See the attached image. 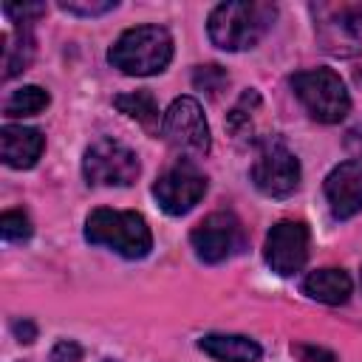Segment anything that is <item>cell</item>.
Segmentation results:
<instances>
[{
    "label": "cell",
    "mask_w": 362,
    "mask_h": 362,
    "mask_svg": "<svg viewBox=\"0 0 362 362\" xmlns=\"http://www.w3.org/2000/svg\"><path fill=\"white\" fill-rule=\"evenodd\" d=\"M0 235L3 240L8 243H20V240H28L31 238V221L25 212L20 209H8L0 215Z\"/></svg>",
    "instance_id": "19"
},
{
    "label": "cell",
    "mask_w": 362,
    "mask_h": 362,
    "mask_svg": "<svg viewBox=\"0 0 362 362\" xmlns=\"http://www.w3.org/2000/svg\"><path fill=\"white\" fill-rule=\"evenodd\" d=\"M291 354L300 356L303 362H337V356L320 345H291Z\"/></svg>",
    "instance_id": "24"
},
{
    "label": "cell",
    "mask_w": 362,
    "mask_h": 362,
    "mask_svg": "<svg viewBox=\"0 0 362 362\" xmlns=\"http://www.w3.org/2000/svg\"><path fill=\"white\" fill-rule=\"evenodd\" d=\"M277 17L274 3H221L206 20L209 40L223 51L255 48Z\"/></svg>",
    "instance_id": "1"
},
{
    "label": "cell",
    "mask_w": 362,
    "mask_h": 362,
    "mask_svg": "<svg viewBox=\"0 0 362 362\" xmlns=\"http://www.w3.org/2000/svg\"><path fill=\"white\" fill-rule=\"evenodd\" d=\"M51 102L48 90H42L40 85H23L17 88L8 102H6V116H34L40 110H45Z\"/></svg>",
    "instance_id": "18"
},
{
    "label": "cell",
    "mask_w": 362,
    "mask_h": 362,
    "mask_svg": "<svg viewBox=\"0 0 362 362\" xmlns=\"http://www.w3.org/2000/svg\"><path fill=\"white\" fill-rule=\"evenodd\" d=\"M105 362H116V359H105Z\"/></svg>",
    "instance_id": "26"
},
{
    "label": "cell",
    "mask_w": 362,
    "mask_h": 362,
    "mask_svg": "<svg viewBox=\"0 0 362 362\" xmlns=\"http://www.w3.org/2000/svg\"><path fill=\"white\" fill-rule=\"evenodd\" d=\"M252 181L263 195L286 198L300 187V161L283 141H263L255 164H252Z\"/></svg>",
    "instance_id": "8"
},
{
    "label": "cell",
    "mask_w": 362,
    "mask_h": 362,
    "mask_svg": "<svg viewBox=\"0 0 362 362\" xmlns=\"http://www.w3.org/2000/svg\"><path fill=\"white\" fill-rule=\"evenodd\" d=\"M314 37L334 57L362 54V0L356 3H314Z\"/></svg>",
    "instance_id": "4"
},
{
    "label": "cell",
    "mask_w": 362,
    "mask_h": 362,
    "mask_svg": "<svg viewBox=\"0 0 362 362\" xmlns=\"http://www.w3.org/2000/svg\"><path fill=\"white\" fill-rule=\"evenodd\" d=\"M3 11L11 23H28L31 17L45 14V3H6Z\"/></svg>",
    "instance_id": "22"
},
{
    "label": "cell",
    "mask_w": 362,
    "mask_h": 362,
    "mask_svg": "<svg viewBox=\"0 0 362 362\" xmlns=\"http://www.w3.org/2000/svg\"><path fill=\"white\" fill-rule=\"evenodd\" d=\"M113 105L127 116L136 119L139 124H144L147 130L158 127V102L150 90H130V93H119L113 99Z\"/></svg>",
    "instance_id": "16"
},
{
    "label": "cell",
    "mask_w": 362,
    "mask_h": 362,
    "mask_svg": "<svg viewBox=\"0 0 362 362\" xmlns=\"http://www.w3.org/2000/svg\"><path fill=\"white\" fill-rule=\"evenodd\" d=\"M291 88L311 119L322 124H337L351 110V96L345 90V82L331 68H311L291 76Z\"/></svg>",
    "instance_id": "5"
},
{
    "label": "cell",
    "mask_w": 362,
    "mask_h": 362,
    "mask_svg": "<svg viewBox=\"0 0 362 362\" xmlns=\"http://www.w3.org/2000/svg\"><path fill=\"white\" fill-rule=\"evenodd\" d=\"M139 170V156L116 139L93 141L82 158V175L90 187H130Z\"/></svg>",
    "instance_id": "6"
},
{
    "label": "cell",
    "mask_w": 362,
    "mask_h": 362,
    "mask_svg": "<svg viewBox=\"0 0 362 362\" xmlns=\"http://www.w3.org/2000/svg\"><path fill=\"white\" fill-rule=\"evenodd\" d=\"M31 57H34V40L28 31L3 34V79H11L20 71H25Z\"/></svg>",
    "instance_id": "17"
},
{
    "label": "cell",
    "mask_w": 362,
    "mask_h": 362,
    "mask_svg": "<svg viewBox=\"0 0 362 362\" xmlns=\"http://www.w3.org/2000/svg\"><path fill=\"white\" fill-rule=\"evenodd\" d=\"M263 257L280 277L300 272L308 260V226L303 221H280L269 229Z\"/></svg>",
    "instance_id": "11"
},
{
    "label": "cell",
    "mask_w": 362,
    "mask_h": 362,
    "mask_svg": "<svg viewBox=\"0 0 362 362\" xmlns=\"http://www.w3.org/2000/svg\"><path fill=\"white\" fill-rule=\"evenodd\" d=\"M48 362H82V348H79L74 339H59V342L51 348Z\"/></svg>",
    "instance_id": "23"
},
{
    "label": "cell",
    "mask_w": 362,
    "mask_h": 362,
    "mask_svg": "<svg viewBox=\"0 0 362 362\" xmlns=\"http://www.w3.org/2000/svg\"><path fill=\"white\" fill-rule=\"evenodd\" d=\"M113 68L127 76H153L161 74L173 59V37L161 25H136L127 28L107 51Z\"/></svg>",
    "instance_id": "3"
},
{
    "label": "cell",
    "mask_w": 362,
    "mask_h": 362,
    "mask_svg": "<svg viewBox=\"0 0 362 362\" xmlns=\"http://www.w3.org/2000/svg\"><path fill=\"white\" fill-rule=\"evenodd\" d=\"M119 3L116 0H62L59 8L68 14H79V17H99L113 11Z\"/></svg>",
    "instance_id": "21"
},
{
    "label": "cell",
    "mask_w": 362,
    "mask_h": 362,
    "mask_svg": "<svg viewBox=\"0 0 362 362\" xmlns=\"http://www.w3.org/2000/svg\"><path fill=\"white\" fill-rule=\"evenodd\" d=\"M85 240L105 246L127 260H141L153 249L147 221L130 209H93L85 218Z\"/></svg>",
    "instance_id": "2"
},
{
    "label": "cell",
    "mask_w": 362,
    "mask_h": 362,
    "mask_svg": "<svg viewBox=\"0 0 362 362\" xmlns=\"http://www.w3.org/2000/svg\"><path fill=\"white\" fill-rule=\"evenodd\" d=\"M204 192L206 175L192 161H175L153 184V195L167 215H187L204 198Z\"/></svg>",
    "instance_id": "9"
},
{
    "label": "cell",
    "mask_w": 362,
    "mask_h": 362,
    "mask_svg": "<svg viewBox=\"0 0 362 362\" xmlns=\"http://www.w3.org/2000/svg\"><path fill=\"white\" fill-rule=\"evenodd\" d=\"M198 348L218 362H257L263 354L255 339L240 334H206L198 339Z\"/></svg>",
    "instance_id": "14"
},
{
    "label": "cell",
    "mask_w": 362,
    "mask_h": 362,
    "mask_svg": "<svg viewBox=\"0 0 362 362\" xmlns=\"http://www.w3.org/2000/svg\"><path fill=\"white\" fill-rule=\"evenodd\" d=\"M161 136L167 139L170 147H175L178 153H189V156H206L212 147L209 124L204 119L198 99L192 96L173 99V105L161 116Z\"/></svg>",
    "instance_id": "7"
},
{
    "label": "cell",
    "mask_w": 362,
    "mask_h": 362,
    "mask_svg": "<svg viewBox=\"0 0 362 362\" xmlns=\"http://www.w3.org/2000/svg\"><path fill=\"white\" fill-rule=\"evenodd\" d=\"M226 74H223V68L221 65H201V68H195V74H192V85L198 88V90H206L209 96H218V90L226 85Z\"/></svg>",
    "instance_id": "20"
},
{
    "label": "cell",
    "mask_w": 362,
    "mask_h": 362,
    "mask_svg": "<svg viewBox=\"0 0 362 362\" xmlns=\"http://www.w3.org/2000/svg\"><path fill=\"white\" fill-rule=\"evenodd\" d=\"M189 243L198 260L223 263L243 249V226L232 212H212L192 229Z\"/></svg>",
    "instance_id": "10"
},
{
    "label": "cell",
    "mask_w": 362,
    "mask_h": 362,
    "mask_svg": "<svg viewBox=\"0 0 362 362\" xmlns=\"http://www.w3.org/2000/svg\"><path fill=\"white\" fill-rule=\"evenodd\" d=\"M351 288H354V283H351L348 272H342V269H317V272H311L303 280V291L311 300L325 303V305H342V303H348Z\"/></svg>",
    "instance_id": "15"
},
{
    "label": "cell",
    "mask_w": 362,
    "mask_h": 362,
    "mask_svg": "<svg viewBox=\"0 0 362 362\" xmlns=\"http://www.w3.org/2000/svg\"><path fill=\"white\" fill-rule=\"evenodd\" d=\"M45 150V136L34 127L23 124H6L0 130V156L14 170H28L40 161Z\"/></svg>",
    "instance_id": "13"
},
{
    "label": "cell",
    "mask_w": 362,
    "mask_h": 362,
    "mask_svg": "<svg viewBox=\"0 0 362 362\" xmlns=\"http://www.w3.org/2000/svg\"><path fill=\"white\" fill-rule=\"evenodd\" d=\"M11 328H14V334H17L20 342H34L37 339V328H34L31 320H17Z\"/></svg>",
    "instance_id": "25"
},
{
    "label": "cell",
    "mask_w": 362,
    "mask_h": 362,
    "mask_svg": "<svg viewBox=\"0 0 362 362\" xmlns=\"http://www.w3.org/2000/svg\"><path fill=\"white\" fill-rule=\"evenodd\" d=\"M325 201L339 221L362 212V158L342 161L325 175Z\"/></svg>",
    "instance_id": "12"
}]
</instances>
